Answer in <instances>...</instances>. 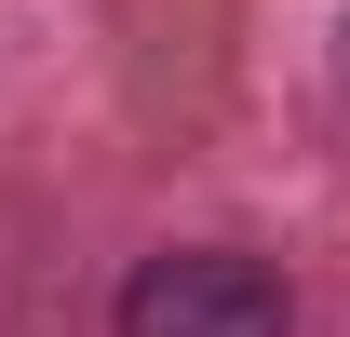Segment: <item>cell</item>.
<instances>
[{"mask_svg": "<svg viewBox=\"0 0 350 337\" xmlns=\"http://www.w3.org/2000/svg\"><path fill=\"white\" fill-rule=\"evenodd\" d=\"M122 337H297V297L243 243H162L122 284Z\"/></svg>", "mask_w": 350, "mask_h": 337, "instance_id": "1", "label": "cell"}]
</instances>
